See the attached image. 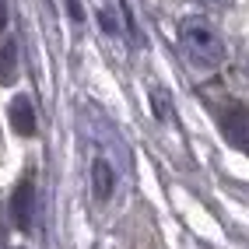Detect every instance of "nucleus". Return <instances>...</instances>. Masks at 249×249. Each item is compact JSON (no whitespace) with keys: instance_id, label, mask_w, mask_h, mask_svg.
Masks as SVG:
<instances>
[{"instance_id":"0eeeda50","label":"nucleus","mask_w":249,"mask_h":249,"mask_svg":"<svg viewBox=\"0 0 249 249\" xmlns=\"http://www.w3.org/2000/svg\"><path fill=\"white\" fill-rule=\"evenodd\" d=\"M4 25H7V4L0 0V32H4Z\"/></svg>"},{"instance_id":"39448f33","label":"nucleus","mask_w":249,"mask_h":249,"mask_svg":"<svg viewBox=\"0 0 249 249\" xmlns=\"http://www.w3.org/2000/svg\"><path fill=\"white\" fill-rule=\"evenodd\" d=\"M14 77H18V49H14V42H4V49H0V85H14Z\"/></svg>"},{"instance_id":"423d86ee","label":"nucleus","mask_w":249,"mask_h":249,"mask_svg":"<svg viewBox=\"0 0 249 249\" xmlns=\"http://www.w3.org/2000/svg\"><path fill=\"white\" fill-rule=\"evenodd\" d=\"M193 4H200V7H211V11H218V7H225L228 0H193Z\"/></svg>"},{"instance_id":"f03ea898","label":"nucleus","mask_w":249,"mask_h":249,"mask_svg":"<svg viewBox=\"0 0 249 249\" xmlns=\"http://www.w3.org/2000/svg\"><path fill=\"white\" fill-rule=\"evenodd\" d=\"M221 130H225V137L242 147V151L249 155V112L239 106V102H228L225 112H221Z\"/></svg>"},{"instance_id":"7ed1b4c3","label":"nucleus","mask_w":249,"mask_h":249,"mask_svg":"<svg viewBox=\"0 0 249 249\" xmlns=\"http://www.w3.org/2000/svg\"><path fill=\"white\" fill-rule=\"evenodd\" d=\"M32 204H36V186H32V179H21V186L14 190V200H11V214L18 228H32Z\"/></svg>"},{"instance_id":"6e6552de","label":"nucleus","mask_w":249,"mask_h":249,"mask_svg":"<svg viewBox=\"0 0 249 249\" xmlns=\"http://www.w3.org/2000/svg\"><path fill=\"white\" fill-rule=\"evenodd\" d=\"M0 239H4V228H0Z\"/></svg>"},{"instance_id":"20e7f679","label":"nucleus","mask_w":249,"mask_h":249,"mask_svg":"<svg viewBox=\"0 0 249 249\" xmlns=\"http://www.w3.org/2000/svg\"><path fill=\"white\" fill-rule=\"evenodd\" d=\"M11 126L18 130L21 137H32L36 134V106H32L28 95H18L11 102Z\"/></svg>"},{"instance_id":"f257e3e1","label":"nucleus","mask_w":249,"mask_h":249,"mask_svg":"<svg viewBox=\"0 0 249 249\" xmlns=\"http://www.w3.org/2000/svg\"><path fill=\"white\" fill-rule=\"evenodd\" d=\"M179 46L196 71H214L225 60V39L207 18H186L179 25Z\"/></svg>"}]
</instances>
